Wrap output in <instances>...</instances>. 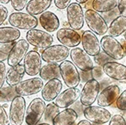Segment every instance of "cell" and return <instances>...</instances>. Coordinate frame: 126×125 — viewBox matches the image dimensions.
<instances>
[{"label":"cell","instance_id":"7402d4cb","mask_svg":"<svg viewBox=\"0 0 126 125\" xmlns=\"http://www.w3.org/2000/svg\"><path fill=\"white\" fill-rule=\"evenodd\" d=\"M40 24L47 32H54L60 27V20L54 13L51 11H45L41 14L39 18Z\"/></svg>","mask_w":126,"mask_h":125},{"label":"cell","instance_id":"d6986e66","mask_svg":"<svg viewBox=\"0 0 126 125\" xmlns=\"http://www.w3.org/2000/svg\"><path fill=\"white\" fill-rule=\"evenodd\" d=\"M80 90L78 88H67L57 96L54 99V104L59 108H68L80 97Z\"/></svg>","mask_w":126,"mask_h":125},{"label":"cell","instance_id":"4fadbf2b","mask_svg":"<svg viewBox=\"0 0 126 125\" xmlns=\"http://www.w3.org/2000/svg\"><path fill=\"white\" fill-rule=\"evenodd\" d=\"M29 48L30 43L25 39H20L15 42L7 59L8 65L10 66H15L21 64L23 60H24L26 54H28Z\"/></svg>","mask_w":126,"mask_h":125},{"label":"cell","instance_id":"11a10c76","mask_svg":"<svg viewBox=\"0 0 126 125\" xmlns=\"http://www.w3.org/2000/svg\"><path fill=\"white\" fill-rule=\"evenodd\" d=\"M93 125H104V124H96V123H93Z\"/></svg>","mask_w":126,"mask_h":125},{"label":"cell","instance_id":"30bf717a","mask_svg":"<svg viewBox=\"0 0 126 125\" xmlns=\"http://www.w3.org/2000/svg\"><path fill=\"white\" fill-rule=\"evenodd\" d=\"M86 120L96 124H105L110 121L111 115L105 107L99 105L87 106L83 110Z\"/></svg>","mask_w":126,"mask_h":125},{"label":"cell","instance_id":"9c48e42d","mask_svg":"<svg viewBox=\"0 0 126 125\" xmlns=\"http://www.w3.org/2000/svg\"><path fill=\"white\" fill-rule=\"evenodd\" d=\"M43 85V80L41 78L35 77L21 81L15 86V89L18 96L29 97L42 92Z\"/></svg>","mask_w":126,"mask_h":125},{"label":"cell","instance_id":"7dc6e473","mask_svg":"<svg viewBox=\"0 0 126 125\" xmlns=\"http://www.w3.org/2000/svg\"><path fill=\"white\" fill-rule=\"evenodd\" d=\"M119 42H120L121 45L123 46V47H124L126 46V40H125V39H121Z\"/></svg>","mask_w":126,"mask_h":125},{"label":"cell","instance_id":"d590c367","mask_svg":"<svg viewBox=\"0 0 126 125\" xmlns=\"http://www.w3.org/2000/svg\"><path fill=\"white\" fill-rule=\"evenodd\" d=\"M116 105L121 111H126V90L119 95L118 98L116 101Z\"/></svg>","mask_w":126,"mask_h":125},{"label":"cell","instance_id":"52a82bcc","mask_svg":"<svg viewBox=\"0 0 126 125\" xmlns=\"http://www.w3.org/2000/svg\"><path fill=\"white\" fill-rule=\"evenodd\" d=\"M26 40L30 45L38 48H47L52 46L54 37L47 31L40 30H30L26 34Z\"/></svg>","mask_w":126,"mask_h":125},{"label":"cell","instance_id":"ffe728a7","mask_svg":"<svg viewBox=\"0 0 126 125\" xmlns=\"http://www.w3.org/2000/svg\"><path fill=\"white\" fill-rule=\"evenodd\" d=\"M103 70L105 75L110 78L117 81H123L126 79V66L116 61H110L104 65Z\"/></svg>","mask_w":126,"mask_h":125},{"label":"cell","instance_id":"6da1fadb","mask_svg":"<svg viewBox=\"0 0 126 125\" xmlns=\"http://www.w3.org/2000/svg\"><path fill=\"white\" fill-rule=\"evenodd\" d=\"M61 77L68 88H75L80 83V73L75 65L69 61H64L60 65Z\"/></svg>","mask_w":126,"mask_h":125},{"label":"cell","instance_id":"60d3db41","mask_svg":"<svg viewBox=\"0 0 126 125\" xmlns=\"http://www.w3.org/2000/svg\"><path fill=\"white\" fill-rule=\"evenodd\" d=\"M54 4L59 10L67 9V6L71 4V0H54Z\"/></svg>","mask_w":126,"mask_h":125},{"label":"cell","instance_id":"b9f144b4","mask_svg":"<svg viewBox=\"0 0 126 125\" xmlns=\"http://www.w3.org/2000/svg\"><path fill=\"white\" fill-rule=\"evenodd\" d=\"M8 9L4 5H0V26L4 24L6 18L8 17Z\"/></svg>","mask_w":126,"mask_h":125},{"label":"cell","instance_id":"d6a6232c","mask_svg":"<svg viewBox=\"0 0 126 125\" xmlns=\"http://www.w3.org/2000/svg\"><path fill=\"white\" fill-rule=\"evenodd\" d=\"M94 61L95 63H97L98 66H103L105 63L113 61V59L111 57H110L106 53H105L104 51H101L99 54L94 56Z\"/></svg>","mask_w":126,"mask_h":125},{"label":"cell","instance_id":"bcb514c9","mask_svg":"<svg viewBox=\"0 0 126 125\" xmlns=\"http://www.w3.org/2000/svg\"><path fill=\"white\" fill-rule=\"evenodd\" d=\"M93 0H88L87 2L85 4V6L87 10H91V8H93Z\"/></svg>","mask_w":126,"mask_h":125},{"label":"cell","instance_id":"44dd1931","mask_svg":"<svg viewBox=\"0 0 126 125\" xmlns=\"http://www.w3.org/2000/svg\"><path fill=\"white\" fill-rule=\"evenodd\" d=\"M62 90V82L59 78H53L43 85L42 90V97L46 102H52L57 97Z\"/></svg>","mask_w":126,"mask_h":125},{"label":"cell","instance_id":"ba28073f","mask_svg":"<svg viewBox=\"0 0 126 125\" xmlns=\"http://www.w3.org/2000/svg\"><path fill=\"white\" fill-rule=\"evenodd\" d=\"M102 50L113 60H122L125 56L124 49L121 43L110 35H105L100 41Z\"/></svg>","mask_w":126,"mask_h":125},{"label":"cell","instance_id":"f907efd6","mask_svg":"<svg viewBox=\"0 0 126 125\" xmlns=\"http://www.w3.org/2000/svg\"><path fill=\"white\" fill-rule=\"evenodd\" d=\"M36 125H50V124H49V123H40V124H38V123H37Z\"/></svg>","mask_w":126,"mask_h":125},{"label":"cell","instance_id":"83f0119b","mask_svg":"<svg viewBox=\"0 0 126 125\" xmlns=\"http://www.w3.org/2000/svg\"><path fill=\"white\" fill-rule=\"evenodd\" d=\"M126 32V16H119L110 23L108 33L112 37H118Z\"/></svg>","mask_w":126,"mask_h":125},{"label":"cell","instance_id":"e575fe53","mask_svg":"<svg viewBox=\"0 0 126 125\" xmlns=\"http://www.w3.org/2000/svg\"><path fill=\"white\" fill-rule=\"evenodd\" d=\"M11 4L15 11L20 12L26 8L28 4V0H11Z\"/></svg>","mask_w":126,"mask_h":125},{"label":"cell","instance_id":"681fc988","mask_svg":"<svg viewBox=\"0 0 126 125\" xmlns=\"http://www.w3.org/2000/svg\"><path fill=\"white\" fill-rule=\"evenodd\" d=\"M11 2V0H0V3H2V4H7Z\"/></svg>","mask_w":126,"mask_h":125},{"label":"cell","instance_id":"603a6c76","mask_svg":"<svg viewBox=\"0 0 126 125\" xmlns=\"http://www.w3.org/2000/svg\"><path fill=\"white\" fill-rule=\"evenodd\" d=\"M78 118V114L72 108L60 111L53 119V125H73Z\"/></svg>","mask_w":126,"mask_h":125},{"label":"cell","instance_id":"3957f363","mask_svg":"<svg viewBox=\"0 0 126 125\" xmlns=\"http://www.w3.org/2000/svg\"><path fill=\"white\" fill-rule=\"evenodd\" d=\"M85 21L92 32L98 35H104L108 32V25L101 15L93 10H87L85 13Z\"/></svg>","mask_w":126,"mask_h":125},{"label":"cell","instance_id":"2e32d148","mask_svg":"<svg viewBox=\"0 0 126 125\" xmlns=\"http://www.w3.org/2000/svg\"><path fill=\"white\" fill-rule=\"evenodd\" d=\"M56 37L61 45L67 47H76L81 43V35L73 29H60L56 33Z\"/></svg>","mask_w":126,"mask_h":125},{"label":"cell","instance_id":"7bdbcfd3","mask_svg":"<svg viewBox=\"0 0 126 125\" xmlns=\"http://www.w3.org/2000/svg\"><path fill=\"white\" fill-rule=\"evenodd\" d=\"M117 9L121 16H126V0H118Z\"/></svg>","mask_w":126,"mask_h":125},{"label":"cell","instance_id":"cb8c5ba5","mask_svg":"<svg viewBox=\"0 0 126 125\" xmlns=\"http://www.w3.org/2000/svg\"><path fill=\"white\" fill-rule=\"evenodd\" d=\"M24 74L25 69L23 64L11 66V68L6 73V83L10 86H16L17 84L23 81Z\"/></svg>","mask_w":126,"mask_h":125},{"label":"cell","instance_id":"f1b7e54d","mask_svg":"<svg viewBox=\"0 0 126 125\" xmlns=\"http://www.w3.org/2000/svg\"><path fill=\"white\" fill-rule=\"evenodd\" d=\"M118 0H93V10L98 13H105L117 8Z\"/></svg>","mask_w":126,"mask_h":125},{"label":"cell","instance_id":"ee69618b","mask_svg":"<svg viewBox=\"0 0 126 125\" xmlns=\"http://www.w3.org/2000/svg\"><path fill=\"white\" fill-rule=\"evenodd\" d=\"M81 76H82V81L83 82H87L88 80L92 79V74L91 71L90 72H82L81 71Z\"/></svg>","mask_w":126,"mask_h":125},{"label":"cell","instance_id":"7a4b0ae2","mask_svg":"<svg viewBox=\"0 0 126 125\" xmlns=\"http://www.w3.org/2000/svg\"><path fill=\"white\" fill-rule=\"evenodd\" d=\"M9 23L11 27L17 30H30L35 29L38 25V19L29 13L13 12L9 16Z\"/></svg>","mask_w":126,"mask_h":125},{"label":"cell","instance_id":"277c9868","mask_svg":"<svg viewBox=\"0 0 126 125\" xmlns=\"http://www.w3.org/2000/svg\"><path fill=\"white\" fill-rule=\"evenodd\" d=\"M70 55L68 47L63 45H52L45 48L42 53V59L47 63H60L67 61Z\"/></svg>","mask_w":126,"mask_h":125},{"label":"cell","instance_id":"f5cc1de1","mask_svg":"<svg viewBox=\"0 0 126 125\" xmlns=\"http://www.w3.org/2000/svg\"><path fill=\"white\" fill-rule=\"evenodd\" d=\"M124 39H125V40H126V32H125V33H124Z\"/></svg>","mask_w":126,"mask_h":125},{"label":"cell","instance_id":"8fae6325","mask_svg":"<svg viewBox=\"0 0 126 125\" xmlns=\"http://www.w3.org/2000/svg\"><path fill=\"white\" fill-rule=\"evenodd\" d=\"M67 22L71 29L80 30L84 26L85 13L82 7L78 3H71L67 8Z\"/></svg>","mask_w":126,"mask_h":125},{"label":"cell","instance_id":"1f68e13d","mask_svg":"<svg viewBox=\"0 0 126 125\" xmlns=\"http://www.w3.org/2000/svg\"><path fill=\"white\" fill-rule=\"evenodd\" d=\"M13 45H14V42L0 44V61H4L8 59Z\"/></svg>","mask_w":126,"mask_h":125},{"label":"cell","instance_id":"836d02e7","mask_svg":"<svg viewBox=\"0 0 126 125\" xmlns=\"http://www.w3.org/2000/svg\"><path fill=\"white\" fill-rule=\"evenodd\" d=\"M91 74H92V78L93 79H96L98 82L105 79V73L103 70V67L100 66H93V69L91 70Z\"/></svg>","mask_w":126,"mask_h":125},{"label":"cell","instance_id":"5b68a950","mask_svg":"<svg viewBox=\"0 0 126 125\" xmlns=\"http://www.w3.org/2000/svg\"><path fill=\"white\" fill-rule=\"evenodd\" d=\"M46 104L43 99L40 97L33 99L26 109L25 122L27 125H36L41 121L44 115Z\"/></svg>","mask_w":126,"mask_h":125},{"label":"cell","instance_id":"f6af8a7d","mask_svg":"<svg viewBox=\"0 0 126 125\" xmlns=\"http://www.w3.org/2000/svg\"><path fill=\"white\" fill-rule=\"evenodd\" d=\"M76 125H93V124H92L91 122H89L88 120L86 119V120H81V121H79Z\"/></svg>","mask_w":126,"mask_h":125},{"label":"cell","instance_id":"d4e9b609","mask_svg":"<svg viewBox=\"0 0 126 125\" xmlns=\"http://www.w3.org/2000/svg\"><path fill=\"white\" fill-rule=\"evenodd\" d=\"M52 1L53 0H30L25 9L27 13L35 16V15H41L47 11L51 6Z\"/></svg>","mask_w":126,"mask_h":125},{"label":"cell","instance_id":"74e56055","mask_svg":"<svg viewBox=\"0 0 126 125\" xmlns=\"http://www.w3.org/2000/svg\"><path fill=\"white\" fill-rule=\"evenodd\" d=\"M9 116L5 110V108L0 103V125H10Z\"/></svg>","mask_w":126,"mask_h":125},{"label":"cell","instance_id":"4dcf8cb0","mask_svg":"<svg viewBox=\"0 0 126 125\" xmlns=\"http://www.w3.org/2000/svg\"><path fill=\"white\" fill-rule=\"evenodd\" d=\"M60 112V108L54 103H50L46 105L45 112H44V120L46 123H50L53 122L54 116Z\"/></svg>","mask_w":126,"mask_h":125},{"label":"cell","instance_id":"484cf974","mask_svg":"<svg viewBox=\"0 0 126 125\" xmlns=\"http://www.w3.org/2000/svg\"><path fill=\"white\" fill-rule=\"evenodd\" d=\"M21 36L19 30L13 27H0V44L15 42Z\"/></svg>","mask_w":126,"mask_h":125},{"label":"cell","instance_id":"c3c4849f","mask_svg":"<svg viewBox=\"0 0 126 125\" xmlns=\"http://www.w3.org/2000/svg\"><path fill=\"white\" fill-rule=\"evenodd\" d=\"M76 3H78V4H86V2H87L88 0H75Z\"/></svg>","mask_w":126,"mask_h":125},{"label":"cell","instance_id":"db71d44e","mask_svg":"<svg viewBox=\"0 0 126 125\" xmlns=\"http://www.w3.org/2000/svg\"><path fill=\"white\" fill-rule=\"evenodd\" d=\"M120 82H124V83H125V84H126V79H125V80H123V81H120Z\"/></svg>","mask_w":126,"mask_h":125},{"label":"cell","instance_id":"f35d334b","mask_svg":"<svg viewBox=\"0 0 126 125\" xmlns=\"http://www.w3.org/2000/svg\"><path fill=\"white\" fill-rule=\"evenodd\" d=\"M109 125H126V121L122 115H114L110 117Z\"/></svg>","mask_w":126,"mask_h":125},{"label":"cell","instance_id":"8d00e7d4","mask_svg":"<svg viewBox=\"0 0 126 125\" xmlns=\"http://www.w3.org/2000/svg\"><path fill=\"white\" fill-rule=\"evenodd\" d=\"M120 16V13H119V11H118V9L116 8V9L112 10V11L104 13L103 18L105 20L106 23H109V22L111 23L115 18H117V16Z\"/></svg>","mask_w":126,"mask_h":125},{"label":"cell","instance_id":"4316f807","mask_svg":"<svg viewBox=\"0 0 126 125\" xmlns=\"http://www.w3.org/2000/svg\"><path fill=\"white\" fill-rule=\"evenodd\" d=\"M40 77L45 81H48L53 78H59L61 77L60 65L57 63H47L44 65L41 68Z\"/></svg>","mask_w":126,"mask_h":125},{"label":"cell","instance_id":"5bb4252c","mask_svg":"<svg viewBox=\"0 0 126 125\" xmlns=\"http://www.w3.org/2000/svg\"><path fill=\"white\" fill-rule=\"evenodd\" d=\"M70 58L76 67L82 72H90L94 66L90 55L80 47H73L70 51Z\"/></svg>","mask_w":126,"mask_h":125},{"label":"cell","instance_id":"ab89813d","mask_svg":"<svg viewBox=\"0 0 126 125\" xmlns=\"http://www.w3.org/2000/svg\"><path fill=\"white\" fill-rule=\"evenodd\" d=\"M6 66L4 61H0V88L4 86V84L6 80Z\"/></svg>","mask_w":126,"mask_h":125},{"label":"cell","instance_id":"ac0fdd59","mask_svg":"<svg viewBox=\"0 0 126 125\" xmlns=\"http://www.w3.org/2000/svg\"><path fill=\"white\" fill-rule=\"evenodd\" d=\"M81 44L83 49L90 56H95L102 51L98 37L91 30H86L83 32L81 35Z\"/></svg>","mask_w":126,"mask_h":125},{"label":"cell","instance_id":"9a60e30c","mask_svg":"<svg viewBox=\"0 0 126 125\" xmlns=\"http://www.w3.org/2000/svg\"><path fill=\"white\" fill-rule=\"evenodd\" d=\"M120 95V87L116 84L108 85L99 92L97 98V103L99 106H110L117 101Z\"/></svg>","mask_w":126,"mask_h":125},{"label":"cell","instance_id":"8992f818","mask_svg":"<svg viewBox=\"0 0 126 125\" xmlns=\"http://www.w3.org/2000/svg\"><path fill=\"white\" fill-rule=\"evenodd\" d=\"M26 115V101L24 97L16 96L10 106L9 119L11 125H22Z\"/></svg>","mask_w":126,"mask_h":125},{"label":"cell","instance_id":"7c38bea8","mask_svg":"<svg viewBox=\"0 0 126 125\" xmlns=\"http://www.w3.org/2000/svg\"><path fill=\"white\" fill-rule=\"evenodd\" d=\"M100 91V84L96 79L88 80L86 82L83 89L80 92V103L85 106H91L94 104V102L98 98V96L99 94Z\"/></svg>","mask_w":126,"mask_h":125},{"label":"cell","instance_id":"e0dca14e","mask_svg":"<svg viewBox=\"0 0 126 125\" xmlns=\"http://www.w3.org/2000/svg\"><path fill=\"white\" fill-rule=\"evenodd\" d=\"M42 56L37 51L31 50L28 52L23 60V66L26 74L32 77L39 74L42 68Z\"/></svg>","mask_w":126,"mask_h":125},{"label":"cell","instance_id":"f546056e","mask_svg":"<svg viewBox=\"0 0 126 125\" xmlns=\"http://www.w3.org/2000/svg\"><path fill=\"white\" fill-rule=\"evenodd\" d=\"M17 93L16 92L15 86H3L0 88V103H7L12 102V100L16 97Z\"/></svg>","mask_w":126,"mask_h":125},{"label":"cell","instance_id":"816d5d0a","mask_svg":"<svg viewBox=\"0 0 126 125\" xmlns=\"http://www.w3.org/2000/svg\"><path fill=\"white\" fill-rule=\"evenodd\" d=\"M124 54H125V56H126V46L124 47Z\"/></svg>","mask_w":126,"mask_h":125}]
</instances>
